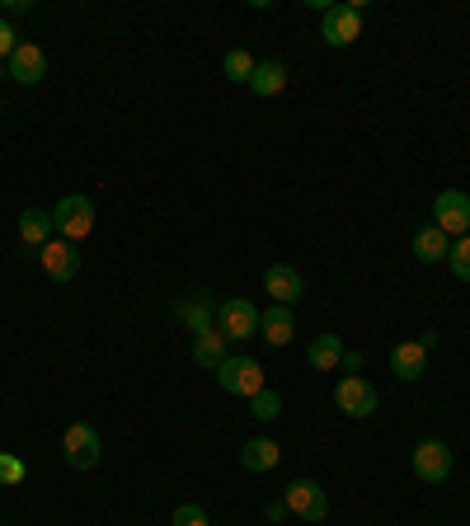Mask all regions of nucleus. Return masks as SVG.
<instances>
[{
    "instance_id": "1",
    "label": "nucleus",
    "mask_w": 470,
    "mask_h": 526,
    "mask_svg": "<svg viewBox=\"0 0 470 526\" xmlns=\"http://www.w3.org/2000/svg\"><path fill=\"white\" fill-rule=\"evenodd\" d=\"M217 386L226 395H240V400H254L259 390H264V367L245 353H231L226 362L217 367Z\"/></svg>"
},
{
    "instance_id": "2",
    "label": "nucleus",
    "mask_w": 470,
    "mask_h": 526,
    "mask_svg": "<svg viewBox=\"0 0 470 526\" xmlns=\"http://www.w3.org/2000/svg\"><path fill=\"white\" fill-rule=\"evenodd\" d=\"M52 226L62 231V240L80 245V240L94 231V202L85 198V193H66V198L52 207Z\"/></svg>"
},
{
    "instance_id": "3",
    "label": "nucleus",
    "mask_w": 470,
    "mask_h": 526,
    "mask_svg": "<svg viewBox=\"0 0 470 526\" xmlns=\"http://www.w3.org/2000/svg\"><path fill=\"white\" fill-rule=\"evenodd\" d=\"M282 503H287V512L306 526H320L329 517V498L315 480H292L287 489H282Z\"/></svg>"
},
{
    "instance_id": "4",
    "label": "nucleus",
    "mask_w": 470,
    "mask_h": 526,
    "mask_svg": "<svg viewBox=\"0 0 470 526\" xmlns=\"http://www.w3.org/2000/svg\"><path fill=\"white\" fill-rule=\"evenodd\" d=\"M433 226H438L442 235H452V240L470 235V193L466 188H442L438 198H433Z\"/></svg>"
},
{
    "instance_id": "5",
    "label": "nucleus",
    "mask_w": 470,
    "mask_h": 526,
    "mask_svg": "<svg viewBox=\"0 0 470 526\" xmlns=\"http://www.w3.org/2000/svg\"><path fill=\"white\" fill-rule=\"evenodd\" d=\"M217 334L226 343H240V339H254L259 334V306L235 296V301H221L217 306Z\"/></svg>"
},
{
    "instance_id": "6",
    "label": "nucleus",
    "mask_w": 470,
    "mask_h": 526,
    "mask_svg": "<svg viewBox=\"0 0 470 526\" xmlns=\"http://www.w3.org/2000/svg\"><path fill=\"white\" fill-rule=\"evenodd\" d=\"M320 38L329 47H348L362 38V0L353 5H329L325 15H320Z\"/></svg>"
},
{
    "instance_id": "7",
    "label": "nucleus",
    "mask_w": 470,
    "mask_h": 526,
    "mask_svg": "<svg viewBox=\"0 0 470 526\" xmlns=\"http://www.w3.org/2000/svg\"><path fill=\"white\" fill-rule=\"evenodd\" d=\"M334 404H339L348 418H372L381 395H376V386L367 376H339V381H334Z\"/></svg>"
},
{
    "instance_id": "8",
    "label": "nucleus",
    "mask_w": 470,
    "mask_h": 526,
    "mask_svg": "<svg viewBox=\"0 0 470 526\" xmlns=\"http://www.w3.org/2000/svg\"><path fill=\"white\" fill-rule=\"evenodd\" d=\"M62 456L71 470H94L99 465V456H104V447H99V433H94L90 423H71L62 433Z\"/></svg>"
},
{
    "instance_id": "9",
    "label": "nucleus",
    "mask_w": 470,
    "mask_h": 526,
    "mask_svg": "<svg viewBox=\"0 0 470 526\" xmlns=\"http://www.w3.org/2000/svg\"><path fill=\"white\" fill-rule=\"evenodd\" d=\"M414 475H419L423 484H442L452 475V447L438 442V437L419 442V447H414Z\"/></svg>"
},
{
    "instance_id": "10",
    "label": "nucleus",
    "mask_w": 470,
    "mask_h": 526,
    "mask_svg": "<svg viewBox=\"0 0 470 526\" xmlns=\"http://www.w3.org/2000/svg\"><path fill=\"white\" fill-rule=\"evenodd\" d=\"M38 263H43V273L52 282H71L80 273V249L71 240H62V235H52L43 245V254H38Z\"/></svg>"
},
{
    "instance_id": "11",
    "label": "nucleus",
    "mask_w": 470,
    "mask_h": 526,
    "mask_svg": "<svg viewBox=\"0 0 470 526\" xmlns=\"http://www.w3.org/2000/svg\"><path fill=\"white\" fill-rule=\"evenodd\" d=\"M5 76L15 80V85H38L47 76V52L38 43H19L10 52V62H5Z\"/></svg>"
},
{
    "instance_id": "12",
    "label": "nucleus",
    "mask_w": 470,
    "mask_h": 526,
    "mask_svg": "<svg viewBox=\"0 0 470 526\" xmlns=\"http://www.w3.org/2000/svg\"><path fill=\"white\" fill-rule=\"evenodd\" d=\"M264 292L273 296L278 306H292V301H301L306 282H301V273L292 268V263H268L264 268Z\"/></svg>"
},
{
    "instance_id": "13",
    "label": "nucleus",
    "mask_w": 470,
    "mask_h": 526,
    "mask_svg": "<svg viewBox=\"0 0 470 526\" xmlns=\"http://www.w3.org/2000/svg\"><path fill=\"white\" fill-rule=\"evenodd\" d=\"M259 334H264L268 348H287V343L297 339V315H292V306H273L259 310Z\"/></svg>"
},
{
    "instance_id": "14",
    "label": "nucleus",
    "mask_w": 470,
    "mask_h": 526,
    "mask_svg": "<svg viewBox=\"0 0 470 526\" xmlns=\"http://www.w3.org/2000/svg\"><path fill=\"white\" fill-rule=\"evenodd\" d=\"M391 372L395 381H419L423 372H428V348H423L419 339H405L391 348Z\"/></svg>"
},
{
    "instance_id": "15",
    "label": "nucleus",
    "mask_w": 470,
    "mask_h": 526,
    "mask_svg": "<svg viewBox=\"0 0 470 526\" xmlns=\"http://www.w3.org/2000/svg\"><path fill=\"white\" fill-rule=\"evenodd\" d=\"M282 461V447L273 437H250L245 447H240V465L250 470V475H264V470H278Z\"/></svg>"
},
{
    "instance_id": "16",
    "label": "nucleus",
    "mask_w": 470,
    "mask_h": 526,
    "mask_svg": "<svg viewBox=\"0 0 470 526\" xmlns=\"http://www.w3.org/2000/svg\"><path fill=\"white\" fill-rule=\"evenodd\" d=\"M179 320H184L193 334H207V329H217V306H212L203 292H188V296H179Z\"/></svg>"
},
{
    "instance_id": "17",
    "label": "nucleus",
    "mask_w": 470,
    "mask_h": 526,
    "mask_svg": "<svg viewBox=\"0 0 470 526\" xmlns=\"http://www.w3.org/2000/svg\"><path fill=\"white\" fill-rule=\"evenodd\" d=\"M226 357H231V343L221 339L217 329H207V334H193V362H198V367H212V372H217Z\"/></svg>"
},
{
    "instance_id": "18",
    "label": "nucleus",
    "mask_w": 470,
    "mask_h": 526,
    "mask_svg": "<svg viewBox=\"0 0 470 526\" xmlns=\"http://www.w3.org/2000/svg\"><path fill=\"white\" fill-rule=\"evenodd\" d=\"M306 362H311L315 372H334V367L344 362V339H339V334H315Z\"/></svg>"
},
{
    "instance_id": "19",
    "label": "nucleus",
    "mask_w": 470,
    "mask_h": 526,
    "mask_svg": "<svg viewBox=\"0 0 470 526\" xmlns=\"http://www.w3.org/2000/svg\"><path fill=\"white\" fill-rule=\"evenodd\" d=\"M52 231H57V226H52V212H43V207H29V212H19V240H24V245H38V249H43L47 240H52Z\"/></svg>"
},
{
    "instance_id": "20",
    "label": "nucleus",
    "mask_w": 470,
    "mask_h": 526,
    "mask_svg": "<svg viewBox=\"0 0 470 526\" xmlns=\"http://www.w3.org/2000/svg\"><path fill=\"white\" fill-rule=\"evenodd\" d=\"M447 249H452V235H442L438 226H423L414 235V259L423 263H447Z\"/></svg>"
},
{
    "instance_id": "21",
    "label": "nucleus",
    "mask_w": 470,
    "mask_h": 526,
    "mask_svg": "<svg viewBox=\"0 0 470 526\" xmlns=\"http://www.w3.org/2000/svg\"><path fill=\"white\" fill-rule=\"evenodd\" d=\"M250 90L259 94V99H273V94L287 90V66L282 62H259L250 76Z\"/></svg>"
},
{
    "instance_id": "22",
    "label": "nucleus",
    "mask_w": 470,
    "mask_h": 526,
    "mask_svg": "<svg viewBox=\"0 0 470 526\" xmlns=\"http://www.w3.org/2000/svg\"><path fill=\"white\" fill-rule=\"evenodd\" d=\"M254 66H259V62H254L250 52H245V47H231V52H226V62H221V71H226L231 80H240V85H250Z\"/></svg>"
},
{
    "instance_id": "23",
    "label": "nucleus",
    "mask_w": 470,
    "mask_h": 526,
    "mask_svg": "<svg viewBox=\"0 0 470 526\" xmlns=\"http://www.w3.org/2000/svg\"><path fill=\"white\" fill-rule=\"evenodd\" d=\"M250 414L259 418V423H273V418H282V395L264 386V390H259V395L250 400Z\"/></svg>"
},
{
    "instance_id": "24",
    "label": "nucleus",
    "mask_w": 470,
    "mask_h": 526,
    "mask_svg": "<svg viewBox=\"0 0 470 526\" xmlns=\"http://www.w3.org/2000/svg\"><path fill=\"white\" fill-rule=\"evenodd\" d=\"M447 268H452L456 282H470V235L452 240V249H447Z\"/></svg>"
},
{
    "instance_id": "25",
    "label": "nucleus",
    "mask_w": 470,
    "mask_h": 526,
    "mask_svg": "<svg viewBox=\"0 0 470 526\" xmlns=\"http://www.w3.org/2000/svg\"><path fill=\"white\" fill-rule=\"evenodd\" d=\"M170 526H212V517H207L198 503H184V508H174Z\"/></svg>"
},
{
    "instance_id": "26",
    "label": "nucleus",
    "mask_w": 470,
    "mask_h": 526,
    "mask_svg": "<svg viewBox=\"0 0 470 526\" xmlns=\"http://www.w3.org/2000/svg\"><path fill=\"white\" fill-rule=\"evenodd\" d=\"M24 475H29V465L19 456H10V451H0V484H19Z\"/></svg>"
},
{
    "instance_id": "27",
    "label": "nucleus",
    "mask_w": 470,
    "mask_h": 526,
    "mask_svg": "<svg viewBox=\"0 0 470 526\" xmlns=\"http://www.w3.org/2000/svg\"><path fill=\"white\" fill-rule=\"evenodd\" d=\"M19 47V38H15V29H10V19L0 15V62H10V52Z\"/></svg>"
},
{
    "instance_id": "28",
    "label": "nucleus",
    "mask_w": 470,
    "mask_h": 526,
    "mask_svg": "<svg viewBox=\"0 0 470 526\" xmlns=\"http://www.w3.org/2000/svg\"><path fill=\"white\" fill-rule=\"evenodd\" d=\"M264 517H268V522H282V517H292V512H287V503H282V498H273V503L264 508Z\"/></svg>"
},
{
    "instance_id": "29",
    "label": "nucleus",
    "mask_w": 470,
    "mask_h": 526,
    "mask_svg": "<svg viewBox=\"0 0 470 526\" xmlns=\"http://www.w3.org/2000/svg\"><path fill=\"white\" fill-rule=\"evenodd\" d=\"M339 367H344L348 376H358V372H362V357H358V353H344V362H339Z\"/></svg>"
},
{
    "instance_id": "30",
    "label": "nucleus",
    "mask_w": 470,
    "mask_h": 526,
    "mask_svg": "<svg viewBox=\"0 0 470 526\" xmlns=\"http://www.w3.org/2000/svg\"><path fill=\"white\" fill-rule=\"evenodd\" d=\"M0 76H5V71H0Z\"/></svg>"
}]
</instances>
